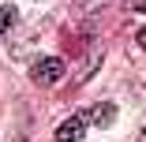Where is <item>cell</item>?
Listing matches in <instances>:
<instances>
[{"mask_svg":"<svg viewBox=\"0 0 146 142\" xmlns=\"http://www.w3.org/2000/svg\"><path fill=\"white\" fill-rule=\"evenodd\" d=\"M11 26H15V8L4 4V8H0V34H8Z\"/></svg>","mask_w":146,"mask_h":142,"instance_id":"277c9868","label":"cell"},{"mask_svg":"<svg viewBox=\"0 0 146 142\" xmlns=\"http://www.w3.org/2000/svg\"><path fill=\"white\" fill-rule=\"evenodd\" d=\"M82 135H86V116H71L56 127V142H82Z\"/></svg>","mask_w":146,"mask_h":142,"instance_id":"7a4b0ae2","label":"cell"},{"mask_svg":"<svg viewBox=\"0 0 146 142\" xmlns=\"http://www.w3.org/2000/svg\"><path fill=\"white\" fill-rule=\"evenodd\" d=\"M82 116H86V124H98V127H109V124L116 120V105L101 101V105H94L90 112H82Z\"/></svg>","mask_w":146,"mask_h":142,"instance_id":"3957f363","label":"cell"},{"mask_svg":"<svg viewBox=\"0 0 146 142\" xmlns=\"http://www.w3.org/2000/svg\"><path fill=\"white\" fill-rule=\"evenodd\" d=\"M60 75H64V56H41V60L30 67V79L38 86H52Z\"/></svg>","mask_w":146,"mask_h":142,"instance_id":"6da1fadb","label":"cell"}]
</instances>
